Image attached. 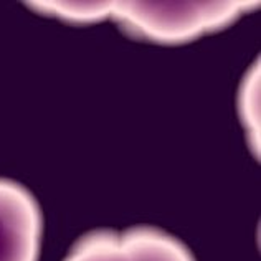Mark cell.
<instances>
[{"instance_id": "1", "label": "cell", "mask_w": 261, "mask_h": 261, "mask_svg": "<svg viewBox=\"0 0 261 261\" xmlns=\"http://www.w3.org/2000/svg\"><path fill=\"white\" fill-rule=\"evenodd\" d=\"M256 7V2H114L111 18L136 38L177 45L226 29Z\"/></svg>"}, {"instance_id": "2", "label": "cell", "mask_w": 261, "mask_h": 261, "mask_svg": "<svg viewBox=\"0 0 261 261\" xmlns=\"http://www.w3.org/2000/svg\"><path fill=\"white\" fill-rule=\"evenodd\" d=\"M63 261H195L177 238L152 226L94 230L80 238Z\"/></svg>"}, {"instance_id": "3", "label": "cell", "mask_w": 261, "mask_h": 261, "mask_svg": "<svg viewBox=\"0 0 261 261\" xmlns=\"http://www.w3.org/2000/svg\"><path fill=\"white\" fill-rule=\"evenodd\" d=\"M43 218L20 184L0 177V261H38Z\"/></svg>"}, {"instance_id": "4", "label": "cell", "mask_w": 261, "mask_h": 261, "mask_svg": "<svg viewBox=\"0 0 261 261\" xmlns=\"http://www.w3.org/2000/svg\"><path fill=\"white\" fill-rule=\"evenodd\" d=\"M29 5L71 23H94L113 15L114 2H29Z\"/></svg>"}, {"instance_id": "5", "label": "cell", "mask_w": 261, "mask_h": 261, "mask_svg": "<svg viewBox=\"0 0 261 261\" xmlns=\"http://www.w3.org/2000/svg\"><path fill=\"white\" fill-rule=\"evenodd\" d=\"M240 116L248 130L253 149L259 152V61L251 68L243 80L238 98Z\"/></svg>"}]
</instances>
